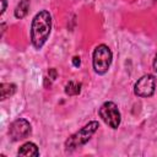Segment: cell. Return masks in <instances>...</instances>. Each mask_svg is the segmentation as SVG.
I'll list each match as a JSON object with an SVG mask.
<instances>
[{
    "label": "cell",
    "instance_id": "1",
    "mask_svg": "<svg viewBox=\"0 0 157 157\" xmlns=\"http://www.w3.org/2000/svg\"><path fill=\"white\" fill-rule=\"evenodd\" d=\"M52 16L47 10L37 12L31 23V42L36 49H40L50 36Z\"/></svg>",
    "mask_w": 157,
    "mask_h": 157
},
{
    "label": "cell",
    "instance_id": "2",
    "mask_svg": "<svg viewBox=\"0 0 157 157\" xmlns=\"http://www.w3.org/2000/svg\"><path fill=\"white\" fill-rule=\"evenodd\" d=\"M98 128H99L98 121L93 120V121H90L88 124H86L85 126H82L76 132H74L65 141V150H66V152H72V151L77 150L78 147L83 146L85 144H87L91 140V137L93 136V134L98 130Z\"/></svg>",
    "mask_w": 157,
    "mask_h": 157
},
{
    "label": "cell",
    "instance_id": "3",
    "mask_svg": "<svg viewBox=\"0 0 157 157\" xmlns=\"http://www.w3.org/2000/svg\"><path fill=\"white\" fill-rule=\"evenodd\" d=\"M113 54L108 45L99 44L94 48L92 54V66L96 74L104 75L109 70V66L112 64Z\"/></svg>",
    "mask_w": 157,
    "mask_h": 157
},
{
    "label": "cell",
    "instance_id": "4",
    "mask_svg": "<svg viewBox=\"0 0 157 157\" xmlns=\"http://www.w3.org/2000/svg\"><path fill=\"white\" fill-rule=\"evenodd\" d=\"M99 117L102 118V120L112 129H118V126L120 125L121 121V115L120 112L118 109V105L114 102H104L99 110H98Z\"/></svg>",
    "mask_w": 157,
    "mask_h": 157
},
{
    "label": "cell",
    "instance_id": "5",
    "mask_svg": "<svg viewBox=\"0 0 157 157\" xmlns=\"http://www.w3.org/2000/svg\"><path fill=\"white\" fill-rule=\"evenodd\" d=\"M156 90V78L151 74L141 76L134 85V93L137 97H151Z\"/></svg>",
    "mask_w": 157,
    "mask_h": 157
},
{
    "label": "cell",
    "instance_id": "6",
    "mask_svg": "<svg viewBox=\"0 0 157 157\" xmlns=\"http://www.w3.org/2000/svg\"><path fill=\"white\" fill-rule=\"evenodd\" d=\"M32 132V128L28 120L20 118L11 123L9 128V136L12 141H20L28 137Z\"/></svg>",
    "mask_w": 157,
    "mask_h": 157
},
{
    "label": "cell",
    "instance_id": "7",
    "mask_svg": "<svg viewBox=\"0 0 157 157\" xmlns=\"http://www.w3.org/2000/svg\"><path fill=\"white\" fill-rule=\"evenodd\" d=\"M17 155L18 156H36L37 157V156H39V151H38V147L36 144L26 142L18 148Z\"/></svg>",
    "mask_w": 157,
    "mask_h": 157
},
{
    "label": "cell",
    "instance_id": "8",
    "mask_svg": "<svg viewBox=\"0 0 157 157\" xmlns=\"http://www.w3.org/2000/svg\"><path fill=\"white\" fill-rule=\"evenodd\" d=\"M29 4H31V0H20V2L17 4V6L15 7V11H13L15 17L16 18H23L28 13Z\"/></svg>",
    "mask_w": 157,
    "mask_h": 157
},
{
    "label": "cell",
    "instance_id": "9",
    "mask_svg": "<svg viewBox=\"0 0 157 157\" xmlns=\"http://www.w3.org/2000/svg\"><path fill=\"white\" fill-rule=\"evenodd\" d=\"M16 92V85L15 83H5L2 82L0 85V98L1 101L11 97Z\"/></svg>",
    "mask_w": 157,
    "mask_h": 157
},
{
    "label": "cell",
    "instance_id": "10",
    "mask_svg": "<svg viewBox=\"0 0 157 157\" xmlns=\"http://www.w3.org/2000/svg\"><path fill=\"white\" fill-rule=\"evenodd\" d=\"M80 92H81V83L80 82L71 80L65 85V93L67 96H77Z\"/></svg>",
    "mask_w": 157,
    "mask_h": 157
},
{
    "label": "cell",
    "instance_id": "11",
    "mask_svg": "<svg viewBox=\"0 0 157 157\" xmlns=\"http://www.w3.org/2000/svg\"><path fill=\"white\" fill-rule=\"evenodd\" d=\"M80 64H81L80 58H78V56H74V58H72V65H74L75 67H77V66H80Z\"/></svg>",
    "mask_w": 157,
    "mask_h": 157
},
{
    "label": "cell",
    "instance_id": "12",
    "mask_svg": "<svg viewBox=\"0 0 157 157\" xmlns=\"http://www.w3.org/2000/svg\"><path fill=\"white\" fill-rule=\"evenodd\" d=\"M49 77L52 78V80H55V77H56V70L55 69H49Z\"/></svg>",
    "mask_w": 157,
    "mask_h": 157
},
{
    "label": "cell",
    "instance_id": "13",
    "mask_svg": "<svg viewBox=\"0 0 157 157\" xmlns=\"http://www.w3.org/2000/svg\"><path fill=\"white\" fill-rule=\"evenodd\" d=\"M0 2H1V11H0V13L2 15L5 12V10H6V0H0Z\"/></svg>",
    "mask_w": 157,
    "mask_h": 157
},
{
    "label": "cell",
    "instance_id": "14",
    "mask_svg": "<svg viewBox=\"0 0 157 157\" xmlns=\"http://www.w3.org/2000/svg\"><path fill=\"white\" fill-rule=\"evenodd\" d=\"M152 66H153V70L157 71V53H156V56H155V59H153V64H152Z\"/></svg>",
    "mask_w": 157,
    "mask_h": 157
}]
</instances>
